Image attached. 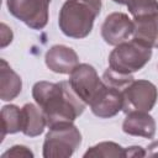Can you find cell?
<instances>
[{"mask_svg": "<svg viewBox=\"0 0 158 158\" xmlns=\"http://www.w3.org/2000/svg\"><path fill=\"white\" fill-rule=\"evenodd\" d=\"M81 135L73 122H60L49 127L43 142L44 158H68L79 148Z\"/></svg>", "mask_w": 158, "mask_h": 158, "instance_id": "obj_4", "label": "cell"}, {"mask_svg": "<svg viewBox=\"0 0 158 158\" xmlns=\"http://www.w3.org/2000/svg\"><path fill=\"white\" fill-rule=\"evenodd\" d=\"M122 131L130 136L151 139L156 133V121L146 111H132L126 114L122 122Z\"/></svg>", "mask_w": 158, "mask_h": 158, "instance_id": "obj_11", "label": "cell"}, {"mask_svg": "<svg viewBox=\"0 0 158 158\" xmlns=\"http://www.w3.org/2000/svg\"><path fill=\"white\" fill-rule=\"evenodd\" d=\"M46 65L49 70L58 74H70L79 64L77 52L64 44L52 46L44 56Z\"/></svg>", "mask_w": 158, "mask_h": 158, "instance_id": "obj_10", "label": "cell"}, {"mask_svg": "<svg viewBox=\"0 0 158 158\" xmlns=\"http://www.w3.org/2000/svg\"><path fill=\"white\" fill-rule=\"evenodd\" d=\"M84 158H118V157H126L125 148H122L118 143L105 141L100 142L93 147H90L83 156Z\"/></svg>", "mask_w": 158, "mask_h": 158, "instance_id": "obj_16", "label": "cell"}, {"mask_svg": "<svg viewBox=\"0 0 158 158\" xmlns=\"http://www.w3.org/2000/svg\"><path fill=\"white\" fill-rule=\"evenodd\" d=\"M68 81L85 105H90L95 95L104 85V81L101 78H99L95 68L88 63L78 64L69 74Z\"/></svg>", "mask_w": 158, "mask_h": 158, "instance_id": "obj_7", "label": "cell"}, {"mask_svg": "<svg viewBox=\"0 0 158 158\" xmlns=\"http://www.w3.org/2000/svg\"><path fill=\"white\" fill-rule=\"evenodd\" d=\"M1 123L2 135L1 139L6 135H12L22 131V110L16 105H5L1 109Z\"/></svg>", "mask_w": 158, "mask_h": 158, "instance_id": "obj_15", "label": "cell"}, {"mask_svg": "<svg viewBox=\"0 0 158 158\" xmlns=\"http://www.w3.org/2000/svg\"><path fill=\"white\" fill-rule=\"evenodd\" d=\"M158 99L157 86L146 79L133 80L123 90V106L125 114L132 111H146L149 112Z\"/></svg>", "mask_w": 158, "mask_h": 158, "instance_id": "obj_6", "label": "cell"}, {"mask_svg": "<svg viewBox=\"0 0 158 158\" xmlns=\"http://www.w3.org/2000/svg\"><path fill=\"white\" fill-rule=\"evenodd\" d=\"M22 133L28 137H37L47 126V120L40 106L25 104L22 106Z\"/></svg>", "mask_w": 158, "mask_h": 158, "instance_id": "obj_14", "label": "cell"}, {"mask_svg": "<svg viewBox=\"0 0 158 158\" xmlns=\"http://www.w3.org/2000/svg\"><path fill=\"white\" fill-rule=\"evenodd\" d=\"M125 152H126V157H144L147 156V152L139 147V146H131V147H127L125 148Z\"/></svg>", "mask_w": 158, "mask_h": 158, "instance_id": "obj_19", "label": "cell"}, {"mask_svg": "<svg viewBox=\"0 0 158 158\" xmlns=\"http://www.w3.org/2000/svg\"><path fill=\"white\" fill-rule=\"evenodd\" d=\"M101 10V0H65L59 10L58 26L70 38H85Z\"/></svg>", "mask_w": 158, "mask_h": 158, "instance_id": "obj_2", "label": "cell"}, {"mask_svg": "<svg viewBox=\"0 0 158 158\" xmlns=\"http://www.w3.org/2000/svg\"><path fill=\"white\" fill-rule=\"evenodd\" d=\"M127 9L133 19L156 15L158 14V0H130Z\"/></svg>", "mask_w": 158, "mask_h": 158, "instance_id": "obj_17", "label": "cell"}, {"mask_svg": "<svg viewBox=\"0 0 158 158\" xmlns=\"http://www.w3.org/2000/svg\"><path fill=\"white\" fill-rule=\"evenodd\" d=\"M133 35V21L123 12H112L106 16L101 26V37L110 46H117Z\"/></svg>", "mask_w": 158, "mask_h": 158, "instance_id": "obj_9", "label": "cell"}, {"mask_svg": "<svg viewBox=\"0 0 158 158\" xmlns=\"http://www.w3.org/2000/svg\"><path fill=\"white\" fill-rule=\"evenodd\" d=\"M32 98L43 111L48 127L74 122L85 109V102L75 94L69 81H37L32 86Z\"/></svg>", "mask_w": 158, "mask_h": 158, "instance_id": "obj_1", "label": "cell"}, {"mask_svg": "<svg viewBox=\"0 0 158 158\" xmlns=\"http://www.w3.org/2000/svg\"><path fill=\"white\" fill-rule=\"evenodd\" d=\"M0 98L4 101H11L21 93L22 80L5 59H0Z\"/></svg>", "mask_w": 158, "mask_h": 158, "instance_id": "obj_13", "label": "cell"}, {"mask_svg": "<svg viewBox=\"0 0 158 158\" xmlns=\"http://www.w3.org/2000/svg\"><path fill=\"white\" fill-rule=\"evenodd\" d=\"M51 0H6L9 12L32 30H42L48 22Z\"/></svg>", "mask_w": 158, "mask_h": 158, "instance_id": "obj_5", "label": "cell"}, {"mask_svg": "<svg viewBox=\"0 0 158 158\" xmlns=\"http://www.w3.org/2000/svg\"><path fill=\"white\" fill-rule=\"evenodd\" d=\"M133 38L149 48H158V14L135 19Z\"/></svg>", "mask_w": 158, "mask_h": 158, "instance_id": "obj_12", "label": "cell"}, {"mask_svg": "<svg viewBox=\"0 0 158 158\" xmlns=\"http://www.w3.org/2000/svg\"><path fill=\"white\" fill-rule=\"evenodd\" d=\"M112 1L116 2V4H120V5H127V2L130 0H112Z\"/></svg>", "mask_w": 158, "mask_h": 158, "instance_id": "obj_21", "label": "cell"}, {"mask_svg": "<svg viewBox=\"0 0 158 158\" xmlns=\"http://www.w3.org/2000/svg\"><path fill=\"white\" fill-rule=\"evenodd\" d=\"M89 106L91 109V112L100 118L114 117L122 110L123 90L104 83Z\"/></svg>", "mask_w": 158, "mask_h": 158, "instance_id": "obj_8", "label": "cell"}, {"mask_svg": "<svg viewBox=\"0 0 158 158\" xmlns=\"http://www.w3.org/2000/svg\"><path fill=\"white\" fill-rule=\"evenodd\" d=\"M151 57L152 48L133 38L115 46L109 56V67L116 73L128 75L141 70L149 62Z\"/></svg>", "mask_w": 158, "mask_h": 158, "instance_id": "obj_3", "label": "cell"}, {"mask_svg": "<svg viewBox=\"0 0 158 158\" xmlns=\"http://www.w3.org/2000/svg\"><path fill=\"white\" fill-rule=\"evenodd\" d=\"M147 154L151 156V157H158V141H153V142L148 146Z\"/></svg>", "mask_w": 158, "mask_h": 158, "instance_id": "obj_20", "label": "cell"}, {"mask_svg": "<svg viewBox=\"0 0 158 158\" xmlns=\"http://www.w3.org/2000/svg\"><path fill=\"white\" fill-rule=\"evenodd\" d=\"M1 157H2V158H6V157H15V158L25 157V158H32V157H33V152H32L30 148H27L26 146L15 144V146H12L10 149H7L6 152H4Z\"/></svg>", "mask_w": 158, "mask_h": 158, "instance_id": "obj_18", "label": "cell"}]
</instances>
